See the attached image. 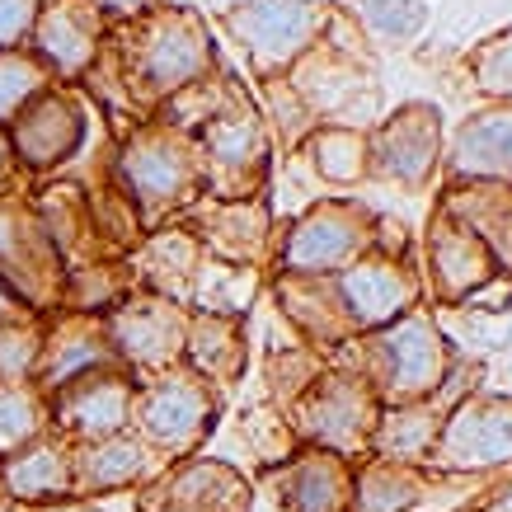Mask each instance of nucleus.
Listing matches in <instances>:
<instances>
[{"instance_id": "obj_11", "label": "nucleus", "mask_w": 512, "mask_h": 512, "mask_svg": "<svg viewBox=\"0 0 512 512\" xmlns=\"http://www.w3.org/2000/svg\"><path fill=\"white\" fill-rule=\"evenodd\" d=\"M212 414H217V400L198 376H160L137 404L141 433L165 451H188L212 428Z\"/></svg>"}, {"instance_id": "obj_36", "label": "nucleus", "mask_w": 512, "mask_h": 512, "mask_svg": "<svg viewBox=\"0 0 512 512\" xmlns=\"http://www.w3.org/2000/svg\"><path fill=\"white\" fill-rule=\"evenodd\" d=\"M268 104H273V118H278V132H282V141L292 146V141H301V137H311L315 127V113L296 99V90L287 85V80H268Z\"/></svg>"}, {"instance_id": "obj_1", "label": "nucleus", "mask_w": 512, "mask_h": 512, "mask_svg": "<svg viewBox=\"0 0 512 512\" xmlns=\"http://www.w3.org/2000/svg\"><path fill=\"white\" fill-rule=\"evenodd\" d=\"M212 71V38L188 10H160L141 19L137 43L127 47V85L146 99H170L207 80Z\"/></svg>"}, {"instance_id": "obj_13", "label": "nucleus", "mask_w": 512, "mask_h": 512, "mask_svg": "<svg viewBox=\"0 0 512 512\" xmlns=\"http://www.w3.org/2000/svg\"><path fill=\"white\" fill-rule=\"evenodd\" d=\"M428 264H433L442 301H466V296H475L480 287H489L498 278V264L484 249V240L475 231H466L456 217H447L442 207H437L433 231H428Z\"/></svg>"}, {"instance_id": "obj_27", "label": "nucleus", "mask_w": 512, "mask_h": 512, "mask_svg": "<svg viewBox=\"0 0 512 512\" xmlns=\"http://www.w3.org/2000/svg\"><path fill=\"white\" fill-rule=\"evenodd\" d=\"M109 362H113V348H109V339L99 334V325H71L62 343L47 348L43 376H47V386L62 390L66 381H76V376L104 372Z\"/></svg>"}, {"instance_id": "obj_24", "label": "nucleus", "mask_w": 512, "mask_h": 512, "mask_svg": "<svg viewBox=\"0 0 512 512\" xmlns=\"http://www.w3.org/2000/svg\"><path fill=\"white\" fill-rule=\"evenodd\" d=\"M141 470H146V447L132 442V437L113 433V437H99L90 447L80 451L76 461H71V475H76L80 489H123V484L141 480Z\"/></svg>"}, {"instance_id": "obj_40", "label": "nucleus", "mask_w": 512, "mask_h": 512, "mask_svg": "<svg viewBox=\"0 0 512 512\" xmlns=\"http://www.w3.org/2000/svg\"><path fill=\"white\" fill-rule=\"evenodd\" d=\"M202 5H207V10H212V15H235V10H240V5H249V0H202Z\"/></svg>"}, {"instance_id": "obj_17", "label": "nucleus", "mask_w": 512, "mask_h": 512, "mask_svg": "<svg viewBox=\"0 0 512 512\" xmlns=\"http://www.w3.org/2000/svg\"><path fill=\"white\" fill-rule=\"evenodd\" d=\"M306 433L329 447L353 451L372 423V390L362 376H329L306 395Z\"/></svg>"}, {"instance_id": "obj_18", "label": "nucleus", "mask_w": 512, "mask_h": 512, "mask_svg": "<svg viewBox=\"0 0 512 512\" xmlns=\"http://www.w3.org/2000/svg\"><path fill=\"white\" fill-rule=\"evenodd\" d=\"M99 33H104V15L94 0H57L52 10L38 15V52L62 76H76L94 62Z\"/></svg>"}, {"instance_id": "obj_41", "label": "nucleus", "mask_w": 512, "mask_h": 512, "mask_svg": "<svg viewBox=\"0 0 512 512\" xmlns=\"http://www.w3.org/2000/svg\"><path fill=\"white\" fill-rule=\"evenodd\" d=\"M94 5H104V10H123V15H132V10H146V0H94Z\"/></svg>"}, {"instance_id": "obj_39", "label": "nucleus", "mask_w": 512, "mask_h": 512, "mask_svg": "<svg viewBox=\"0 0 512 512\" xmlns=\"http://www.w3.org/2000/svg\"><path fill=\"white\" fill-rule=\"evenodd\" d=\"M15 292H10V287H5V282H0V325H15Z\"/></svg>"}, {"instance_id": "obj_4", "label": "nucleus", "mask_w": 512, "mask_h": 512, "mask_svg": "<svg viewBox=\"0 0 512 512\" xmlns=\"http://www.w3.org/2000/svg\"><path fill=\"white\" fill-rule=\"evenodd\" d=\"M329 10L315 0H249L235 15H226V29L249 52V66L264 80H278L292 71L325 33Z\"/></svg>"}, {"instance_id": "obj_25", "label": "nucleus", "mask_w": 512, "mask_h": 512, "mask_svg": "<svg viewBox=\"0 0 512 512\" xmlns=\"http://www.w3.org/2000/svg\"><path fill=\"white\" fill-rule=\"evenodd\" d=\"M437 433H442V400L404 404V409H395V414L381 419V428H376V451L386 456L390 466H404V461L428 456Z\"/></svg>"}, {"instance_id": "obj_2", "label": "nucleus", "mask_w": 512, "mask_h": 512, "mask_svg": "<svg viewBox=\"0 0 512 512\" xmlns=\"http://www.w3.org/2000/svg\"><path fill=\"white\" fill-rule=\"evenodd\" d=\"M372 249H376L372 212L357 207V202L329 198L292 226L287 245L278 249V264L287 268V278H329V273H343Z\"/></svg>"}, {"instance_id": "obj_7", "label": "nucleus", "mask_w": 512, "mask_h": 512, "mask_svg": "<svg viewBox=\"0 0 512 512\" xmlns=\"http://www.w3.org/2000/svg\"><path fill=\"white\" fill-rule=\"evenodd\" d=\"M296 99L315 113V123L329 118V127H362L376 118V85H372V71L367 62H353L343 57L334 47H311L301 62H296L292 80Z\"/></svg>"}, {"instance_id": "obj_5", "label": "nucleus", "mask_w": 512, "mask_h": 512, "mask_svg": "<svg viewBox=\"0 0 512 512\" xmlns=\"http://www.w3.org/2000/svg\"><path fill=\"white\" fill-rule=\"evenodd\" d=\"M123 174H127L132 198L151 217L170 212V207H179L188 198H198V188H207L198 141H188V132H179L170 123L146 127V132H137V141H127Z\"/></svg>"}, {"instance_id": "obj_33", "label": "nucleus", "mask_w": 512, "mask_h": 512, "mask_svg": "<svg viewBox=\"0 0 512 512\" xmlns=\"http://www.w3.org/2000/svg\"><path fill=\"white\" fill-rule=\"evenodd\" d=\"M470 80L489 99H512V29L470 52Z\"/></svg>"}, {"instance_id": "obj_26", "label": "nucleus", "mask_w": 512, "mask_h": 512, "mask_svg": "<svg viewBox=\"0 0 512 512\" xmlns=\"http://www.w3.org/2000/svg\"><path fill=\"white\" fill-rule=\"evenodd\" d=\"M188 357L207 381H231L245 367V343H240V325L226 315H202L184 334Z\"/></svg>"}, {"instance_id": "obj_23", "label": "nucleus", "mask_w": 512, "mask_h": 512, "mask_svg": "<svg viewBox=\"0 0 512 512\" xmlns=\"http://www.w3.org/2000/svg\"><path fill=\"white\" fill-rule=\"evenodd\" d=\"M343 498H348L343 470L320 451H306V461L278 475V503H287L292 512H339Z\"/></svg>"}, {"instance_id": "obj_3", "label": "nucleus", "mask_w": 512, "mask_h": 512, "mask_svg": "<svg viewBox=\"0 0 512 512\" xmlns=\"http://www.w3.org/2000/svg\"><path fill=\"white\" fill-rule=\"evenodd\" d=\"M334 292V311L339 315V325L334 334L343 329H386L395 325L400 315L414 311V301H419V278H414V268L404 264V259H390V254H362L357 264H348L343 273H329L320 278ZM329 315L325 325H320V339H329Z\"/></svg>"}, {"instance_id": "obj_29", "label": "nucleus", "mask_w": 512, "mask_h": 512, "mask_svg": "<svg viewBox=\"0 0 512 512\" xmlns=\"http://www.w3.org/2000/svg\"><path fill=\"white\" fill-rule=\"evenodd\" d=\"M259 287V273L254 268H240V264H198L193 273V301H198L207 315H226L231 320L235 311H245L249 296Z\"/></svg>"}, {"instance_id": "obj_22", "label": "nucleus", "mask_w": 512, "mask_h": 512, "mask_svg": "<svg viewBox=\"0 0 512 512\" xmlns=\"http://www.w3.org/2000/svg\"><path fill=\"white\" fill-rule=\"evenodd\" d=\"M0 480L15 498H29V503H43V498H66L76 489V475H71V456L57 447H43V442H29L24 451L5 456L0 466Z\"/></svg>"}, {"instance_id": "obj_28", "label": "nucleus", "mask_w": 512, "mask_h": 512, "mask_svg": "<svg viewBox=\"0 0 512 512\" xmlns=\"http://www.w3.org/2000/svg\"><path fill=\"white\" fill-rule=\"evenodd\" d=\"M306 151L315 160V174L329 184H357L367 174V137L353 127H315L306 137Z\"/></svg>"}, {"instance_id": "obj_20", "label": "nucleus", "mask_w": 512, "mask_h": 512, "mask_svg": "<svg viewBox=\"0 0 512 512\" xmlns=\"http://www.w3.org/2000/svg\"><path fill=\"white\" fill-rule=\"evenodd\" d=\"M165 503L184 512H249V489L221 461H193L165 484Z\"/></svg>"}, {"instance_id": "obj_32", "label": "nucleus", "mask_w": 512, "mask_h": 512, "mask_svg": "<svg viewBox=\"0 0 512 512\" xmlns=\"http://www.w3.org/2000/svg\"><path fill=\"white\" fill-rule=\"evenodd\" d=\"M43 94V66L24 57V52H0V123L24 113Z\"/></svg>"}, {"instance_id": "obj_37", "label": "nucleus", "mask_w": 512, "mask_h": 512, "mask_svg": "<svg viewBox=\"0 0 512 512\" xmlns=\"http://www.w3.org/2000/svg\"><path fill=\"white\" fill-rule=\"evenodd\" d=\"M362 15L372 19L376 29L395 33V38H409V33L423 29V5L419 0H362Z\"/></svg>"}, {"instance_id": "obj_12", "label": "nucleus", "mask_w": 512, "mask_h": 512, "mask_svg": "<svg viewBox=\"0 0 512 512\" xmlns=\"http://www.w3.org/2000/svg\"><path fill=\"white\" fill-rule=\"evenodd\" d=\"M109 334L127 362H137V367H170L188 325H184V311L174 301H165V296H132V301H123L113 311Z\"/></svg>"}, {"instance_id": "obj_21", "label": "nucleus", "mask_w": 512, "mask_h": 512, "mask_svg": "<svg viewBox=\"0 0 512 512\" xmlns=\"http://www.w3.org/2000/svg\"><path fill=\"white\" fill-rule=\"evenodd\" d=\"M442 212L456 217L466 231L484 240V249L494 254V264L512 268V193L508 188H456Z\"/></svg>"}, {"instance_id": "obj_14", "label": "nucleus", "mask_w": 512, "mask_h": 512, "mask_svg": "<svg viewBox=\"0 0 512 512\" xmlns=\"http://www.w3.org/2000/svg\"><path fill=\"white\" fill-rule=\"evenodd\" d=\"M52 414L71 437H85V442H99V437H113L132 414V386L113 372H90L76 376L57 390V404Z\"/></svg>"}, {"instance_id": "obj_6", "label": "nucleus", "mask_w": 512, "mask_h": 512, "mask_svg": "<svg viewBox=\"0 0 512 512\" xmlns=\"http://www.w3.org/2000/svg\"><path fill=\"white\" fill-rule=\"evenodd\" d=\"M367 376L376 390L395 400H419L447 376V343L437 334L433 315L409 311L367 339Z\"/></svg>"}, {"instance_id": "obj_16", "label": "nucleus", "mask_w": 512, "mask_h": 512, "mask_svg": "<svg viewBox=\"0 0 512 512\" xmlns=\"http://www.w3.org/2000/svg\"><path fill=\"white\" fill-rule=\"evenodd\" d=\"M451 184H512V109H489L475 113L447 156Z\"/></svg>"}, {"instance_id": "obj_30", "label": "nucleus", "mask_w": 512, "mask_h": 512, "mask_svg": "<svg viewBox=\"0 0 512 512\" xmlns=\"http://www.w3.org/2000/svg\"><path fill=\"white\" fill-rule=\"evenodd\" d=\"M419 503V480L404 466H372L357 480V512H404Z\"/></svg>"}, {"instance_id": "obj_44", "label": "nucleus", "mask_w": 512, "mask_h": 512, "mask_svg": "<svg viewBox=\"0 0 512 512\" xmlns=\"http://www.w3.org/2000/svg\"><path fill=\"white\" fill-rule=\"evenodd\" d=\"M57 512H99V508H57Z\"/></svg>"}, {"instance_id": "obj_35", "label": "nucleus", "mask_w": 512, "mask_h": 512, "mask_svg": "<svg viewBox=\"0 0 512 512\" xmlns=\"http://www.w3.org/2000/svg\"><path fill=\"white\" fill-rule=\"evenodd\" d=\"M38 362H43L38 329H33V325L19 329V320L0 329V381H5V386H19V381L38 367Z\"/></svg>"}, {"instance_id": "obj_34", "label": "nucleus", "mask_w": 512, "mask_h": 512, "mask_svg": "<svg viewBox=\"0 0 512 512\" xmlns=\"http://www.w3.org/2000/svg\"><path fill=\"white\" fill-rule=\"evenodd\" d=\"M141 264L151 268V273H179V278H193L202 264L198 254V240L188 231H160L151 245H146V254H141Z\"/></svg>"}, {"instance_id": "obj_15", "label": "nucleus", "mask_w": 512, "mask_h": 512, "mask_svg": "<svg viewBox=\"0 0 512 512\" xmlns=\"http://www.w3.org/2000/svg\"><path fill=\"white\" fill-rule=\"evenodd\" d=\"M80 132H85V118H80V104L71 94H38L15 118V146L10 151L33 170H47V165H57L76 151Z\"/></svg>"}, {"instance_id": "obj_9", "label": "nucleus", "mask_w": 512, "mask_h": 512, "mask_svg": "<svg viewBox=\"0 0 512 512\" xmlns=\"http://www.w3.org/2000/svg\"><path fill=\"white\" fill-rule=\"evenodd\" d=\"M437 151H442L437 109L433 104H404L390 123H381L367 137V174L419 188L433 179Z\"/></svg>"}, {"instance_id": "obj_8", "label": "nucleus", "mask_w": 512, "mask_h": 512, "mask_svg": "<svg viewBox=\"0 0 512 512\" xmlns=\"http://www.w3.org/2000/svg\"><path fill=\"white\" fill-rule=\"evenodd\" d=\"M198 151H202L207 188L221 202L254 198V188H259V179L268 170V132L249 104L235 113H221V118H212L202 127Z\"/></svg>"}, {"instance_id": "obj_38", "label": "nucleus", "mask_w": 512, "mask_h": 512, "mask_svg": "<svg viewBox=\"0 0 512 512\" xmlns=\"http://www.w3.org/2000/svg\"><path fill=\"white\" fill-rule=\"evenodd\" d=\"M38 24V0H0V52Z\"/></svg>"}, {"instance_id": "obj_10", "label": "nucleus", "mask_w": 512, "mask_h": 512, "mask_svg": "<svg viewBox=\"0 0 512 512\" xmlns=\"http://www.w3.org/2000/svg\"><path fill=\"white\" fill-rule=\"evenodd\" d=\"M433 456L456 470H484L512 461V400H466L442 419V433L433 442Z\"/></svg>"}, {"instance_id": "obj_19", "label": "nucleus", "mask_w": 512, "mask_h": 512, "mask_svg": "<svg viewBox=\"0 0 512 512\" xmlns=\"http://www.w3.org/2000/svg\"><path fill=\"white\" fill-rule=\"evenodd\" d=\"M207 245L217 249L226 264L254 268L268 254V212L259 198H240V202H217L207 212Z\"/></svg>"}, {"instance_id": "obj_31", "label": "nucleus", "mask_w": 512, "mask_h": 512, "mask_svg": "<svg viewBox=\"0 0 512 512\" xmlns=\"http://www.w3.org/2000/svg\"><path fill=\"white\" fill-rule=\"evenodd\" d=\"M43 428V404L24 386H0V461L24 451Z\"/></svg>"}, {"instance_id": "obj_42", "label": "nucleus", "mask_w": 512, "mask_h": 512, "mask_svg": "<svg viewBox=\"0 0 512 512\" xmlns=\"http://www.w3.org/2000/svg\"><path fill=\"white\" fill-rule=\"evenodd\" d=\"M10 165H15V151H10V141L0 137V179L10 174Z\"/></svg>"}, {"instance_id": "obj_43", "label": "nucleus", "mask_w": 512, "mask_h": 512, "mask_svg": "<svg viewBox=\"0 0 512 512\" xmlns=\"http://www.w3.org/2000/svg\"><path fill=\"white\" fill-rule=\"evenodd\" d=\"M489 512H512V489H498V498L489 503Z\"/></svg>"}]
</instances>
